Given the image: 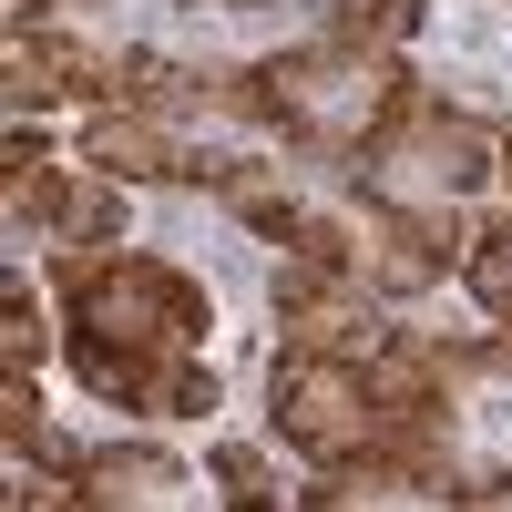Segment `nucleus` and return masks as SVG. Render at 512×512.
<instances>
[{
	"instance_id": "8",
	"label": "nucleus",
	"mask_w": 512,
	"mask_h": 512,
	"mask_svg": "<svg viewBox=\"0 0 512 512\" xmlns=\"http://www.w3.org/2000/svg\"><path fill=\"white\" fill-rule=\"evenodd\" d=\"M11 205L41 216L62 246H113L123 236V175H103V164H93V175H52V164H41V175L11 185Z\"/></svg>"
},
{
	"instance_id": "14",
	"label": "nucleus",
	"mask_w": 512,
	"mask_h": 512,
	"mask_svg": "<svg viewBox=\"0 0 512 512\" xmlns=\"http://www.w3.org/2000/svg\"><path fill=\"white\" fill-rule=\"evenodd\" d=\"M41 349H52V318H41V297H31V287H11V297H0V369L31 379Z\"/></svg>"
},
{
	"instance_id": "16",
	"label": "nucleus",
	"mask_w": 512,
	"mask_h": 512,
	"mask_svg": "<svg viewBox=\"0 0 512 512\" xmlns=\"http://www.w3.org/2000/svg\"><path fill=\"white\" fill-rule=\"evenodd\" d=\"M451 502H512V472H472V482H451Z\"/></svg>"
},
{
	"instance_id": "11",
	"label": "nucleus",
	"mask_w": 512,
	"mask_h": 512,
	"mask_svg": "<svg viewBox=\"0 0 512 512\" xmlns=\"http://www.w3.org/2000/svg\"><path fill=\"white\" fill-rule=\"evenodd\" d=\"M431 0H328V41H349V52H400L420 31Z\"/></svg>"
},
{
	"instance_id": "7",
	"label": "nucleus",
	"mask_w": 512,
	"mask_h": 512,
	"mask_svg": "<svg viewBox=\"0 0 512 512\" xmlns=\"http://www.w3.org/2000/svg\"><path fill=\"white\" fill-rule=\"evenodd\" d=\"M277 338H287V349H318V359H359L379 338V318L359 308V277L297 267V277H277Z\"/></svg>"
},
{
	"instance_id": "13",
	"label": "nucleus",
	"mask_w": 512,
	"mask_h": 512,
	"mask_svg": "<svg viewBox=\"0 0 512 512\" xmlns=\"http://www.w3.org/2000/svg\"><path fill=\"white\" fill-rule=\"evenodd\" d=\"M185 93H205L195 72H175L164 52H113V103H144V113H175Z\"/></svg>"
},
{
	"instance_id": "17",
	"label": "nucleus",
	"mask_w": 512,
	"mask_h": 512,
	"mask_svg": "<svg viewBox=\"0 0 512 512\" xmlns=\"http://www.w3.org/2000/svg\"><path fill=\"white\" fill-rule=\"evenodd\" d=\"M492 175H502V195H512V134H492Z\"/></svg>"
},
{
	"instance_id": "12",
	"label": "nucleus",
	"mask_w": 512,
	"mask_h": 512,
	"mask_svg": "<svg viewBox=\"0 0 512 512\" xmlns=\"http://www.w3.org/2000/svg\"><path fill=\"white\" fill-rule=\"evenodd\" d=\"M461 277H472V297L492 318H512V216H482L461 236Z\"/></svg>"
},
{
	"instance_id": "5",
	"label": "nucleus",
	"mask_w": 512,
	"mask_h": 512,
	"mask_svg": "<svg viewBox=\"0 0 512 512\" xmlns=\"http://www.w3.org/2000/svg\"><path fill=\"white\" fill-rule=\"evenodd\" d=\"M451 369H461V349H441L420 328H379L359 349V390L379 420H451Z\"/></svg>"
},
{
	"instance_id": "18",
	"label": "nucleus",
	"mask_w": 512,
	"mask_h": 512,
	"mask_svg": "<svg viewBox=\"0 0 512 512\" xmlns=\"http://www.w3.org/2000/svg\"><path fill=\"white\" fill-rule=\"evenodd\" d=\"M226 11H246V0H226Z\"/></svg>"
},
{
	"instance_id": "15",
	"label": "nucleus",
	"mask_w": 512,
	"mask_h": 512,
	"mask_svg": "<svg viewBox=\"0 0 512 512\" xmlns=\"http://www.w3.org/2000/svg\"><path fill=\"white\" fill-rule=\"evenodd\" d=\"M216 492L226 502H267V461L256 451H216Z\"/></svg>"
},
{
	"instance_id": "4",
	"label": "nucleus",
	"mask_w": 512,
	"mask_h": 512,
	"mask_svg": "<svg viewBox=\"0 0 512 512\" xmlns=\"http://www.w3.org/2000/svg\"><path fill=\"white\" fill-rule=\"evenodd\" d=\"M349 226H359V277H369V287H431V277H461V236H472V226L431 216V205H390V195H369Z\"/></svg>"
},
{
	"instance_id": "10",
	"label": "nucleus",
	"mask_w": 512,
	"mask_h": 512,
	"mask_svg": "<svg viewBox=\"0 0 512 512\" xmlns=\"http://www.w3.org/2000/svg\"><path fill=\"white\" fill-rule=\"evenodd\" d=\"M82 502H185V461L175 451H82Z\"/></svg>"
},
{
	"instance_id": "1",
	"label": "nucleus",
	"mask_w": 512,
	"mask_h": 512,
	"mask_svg": "<svg viewBox=\"0 0 512 512\" xmlns=\"http://www.w3.org/2000/svg\"><path fill=\"white\" fill-rule=\"evenodd\" d=\"M52 287L72 328L113 338V349H154V359H195V338L216 328L205 287L175 267V256H123V246H62L52 256Z\"/></svg>"
},
{
	"instance_id": "9",
	"label": "nucleus",
	"mask_w": 512,
	"mask_h": 512,
	"mask_svg": "<svg viewBox=\"0 0 512 512\" xmlns=\"http://www.w3.org/2000/svg\"><path fill=\"white\" fill-rule=\"evenodd\" d=\"M11 72H21V103H41V93L113 103V52H93V41H62V31H21Z\"/></svg>"
},
{
	"instance_id": "2",
	"label": "nucleus",
	"mask_w": 512,
	"mask_h": 512,
	"mask_svg": "<svg viewBox=\"0 0 512 512\" xmlns=\"http://www.w3.org/2000/svg\"><path fill=\"white\" fill-rule=\"evenodd\" d=\"M277 441L287 451H308L318 472L328 461H349L369 431H379V410H369V390H359V359H318V349H287L277 359Z\"/></svg>"
},
{
	"instance_id": "3",
	"label": "nucleus",
	"mask_w": 512,
	"mask_h": 512,
	"mask_svg": "<svg viewBox=\"0 0 512 512\" xmlns=\"http://www.w3.org/2000/svg\"><path fill=\"white\" fill-rule=\"evenodd\" d=\"M369 175H379V185H441V195H461V185L492 175V134H482L472 113H451V103L420 93V103L390 123V144L369 154Z\"/></svg>"
},
{
	"instance_id": "6",
	"label": "nucleus",
	"mask_w": 512,
	"mask_h": 512,
	"mask_svg": "<svg viewBox=\"0 0 512 512\" xmlns=\"http://www.w3.org/2000/svg\"><path fill=\"white\" fill-rule=\"evenodd\" d=\"M82 154H93L103 175H123V185H216L226 175V164L185 154L175 134H164V113H144V103H103L93 134H82Z\"/></svg>"
}]
</instances>
